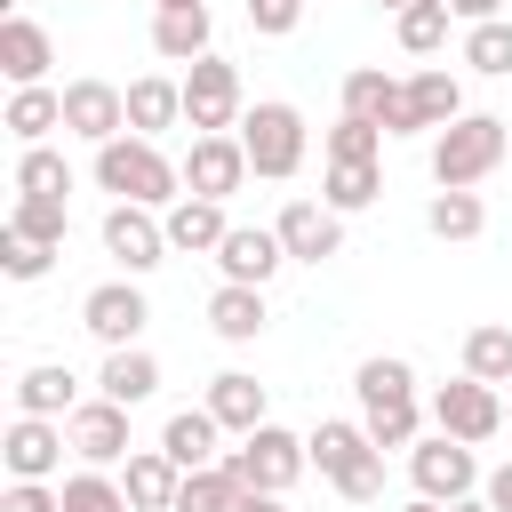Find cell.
Here are the masks:
<instances>
[{
	"instance_id": "obj_12",
	"label": "cell",
	"mask_w": 512,
	"mask_h": 512,
	"mask_svg": "<svg viewBox=\"0 0 512 512\" xmlns=\"http://www.w3.org/2000/svg\"><path fill=\"white\" fill-rule=\"evenodd\" d=\"M64 432H72V456H80V464H96V472L136 456V448H128V408H120V400H104V392H96V400H80V408L64 416Z\"/></svg>"
},
{
	"instance_id": "obj_43",
	"label": "cell",
	"mask_w": 512,
	"mask_h": 512,
	"mask_svg": "<svg viewBox=\"0 0 512 512\" xmlns=\"http://www.w3.org/2000/svg\"><path fill=\"white\" fill-rule=\"evenodd\" d=\"M0 512H64V488H48V480H8Z\"/></svg>"
},
{
	"instance_id": "obj_26",
	"label": "cell",
	"mask_w": 512,
	"mask_h": 512,
	"mask_svg": "<svg viewBox=\"0 0 512 512\" xmlns=\"http://www.w3.org/2000/svg\"><path fill=\"white\" fill-rule=\"evenodd\" d=\"M72 408H80V376L72 368L40 360V368L16 376V416H72Z\"/></svg>"
},
{
	"instance_id": "obj_40",
	"label": "cell",
	"mask_w": 512,
	"mask_h": 512,
	"mask_svg": "<svg viewBox=\"0 0 512 512\" xmlns=\"http://www.w3.org/2000/svg\"><path fill=\"white\" fill-rule=\"evenodd\" d=\"M320 144H328V160H376L384 128H376V120H352V112H344V120H336V128H328Z\"/></svg>"
},
{
	"instance_id": "obj_19",
	"label": "cell",
	"mask_w": 512,
	"mask_h": 512,
	"mask_svg": "<svg viewBox=\"0 0 512 512\" xmlns=\"http://www.w3.org/2000/svg\"><path fill=\"white\" fill-rule=\"evenodd\" d=\"M216 416L208 408H176L168 424H160V456L176 464V472H208V464H224V448H216Z\"/></svg>"
},
{
	"instance_id": "obj_10",
	"label": "cell",
	"mask_w": 512,
	"mask_h": 512,
	"mask_svg": "<svg viewBox=\"0 0 512 512\" xmlns=\"http://www.w3.org/2000/svg\"><path fill=\"white\" fill-rule=\"evenodd\" d=\"M408 480H416V496H432V504H464V496L480 488V456H472L464 440L432 432V440L408 448Z\"/></svg>"
},
{
	"instance_id": "obj_3",
	"label": "cell",
	"mask_w": 512,
	"mask_h": 512,
	"mask_svg": "<svg viewBox=\"0 0 512 512\" xmlns=\"http://www.w3.org/2000/svg\"><path fill=\"white\" fill-rule=\"evenodd\" d=\"M504 152H512V128L496 112H464V120H448L432 136V184L440 192H472L480 176L504 168Z\"/></svg>"
},
{
	"instance_id": "obj_46",
	"label": "cell",
	"mask_w": 512,
	"mask_h": 512,
	"mask_svg": "<svg viewBox=\"0 0 512 512\" xmlns=\"http://www.w3.org/2000/svg\"><path fill=\"white\" fill-rule=\"evenodd\" d=\"M240 512H288L280 496H240Z\"/></svg>"
},
{
	"instance_id": "obj_45",
	"label": "cell",
	"mask_w": 512,
	"mask_h": 512,
	"mask_svg": "<svg viewBox=\"0 0 512 512\" xmlns=\"http://www.w3.org/2000/svg\"><path fill=\"white\" fill-rule=\"evenodd\" d=\"M448 8H456V16H472V24H496V16H504V0H448Z\"/></svg>"
},
{
	"instance_id": "obj_47",
	"label": "cell",
	"mask_w": 512,
	"mask_h": 512,
	"mask_svg": "<svg viewBox=\"0 0 512 512\" xmlns=\"http://www.w3.org/2000/svg\"><path fill=\"white\" fill-rule=\"evenodd\" d=\"M448 512H496V504H488V496H464V504H448Z\"/></svg>"
},
{
	"instance_id": "obj_35",
	"label": "cell",
	"mask_w": 512,
	"mask_h": 512,
	"mask_svg": "<svg viewBox=\"0 0 512 512\" xmlns=\"http://www.w3.org/2000/svg\"><path fill=\"white\" fill-rule=\"evenodd\" d=\"M16 192H24V200H64V192H72V168H64V152L32 144V152L16 160Z\"/></svg>"
},
{
	"instance_id": "obj_41",
	"label": "cell",
	"mask_w": 512,
	"mask_h": 512,
	"mask_svg": "<svg viewBox=\"0 0 512 512\" xmlns=\"http://www.w3.org/2000/svg\"><path fill=\"white\" fill-rule=\"evenodd\" d=\"M56 264V248H40V240H24V232H0V272L8 280H40Z\"/></svg>"
},
{
	"instance_id": "obj_38",
	"label": "cell",
	"mask_w": 512,
	"mask_h": 512,
	"mask_svg": "<svg viewBox=\"0 0 512 512\" xmlns=\"http://www.w3.org/2000/svg\"><path fill=\"white\" fill-rule=\"evenodd\" d=\"M448 16H456L448 0H416V8H400V48H408V56H432V48L448 40Z\"/></svg>"
},
{
	"instance_id": "obj_49",
	"label": "cell",
	"mask_w": 512,
	"mask_h": 512,
	"mask_svg": "<svg viewBox=\"0 0 512 512\" xmlns=\"http://www.w3.org/2000/svg\"><path fill=\"white\" fill-rule=\"evenodd\" d=\"M376 8H392V16H400V8H416V0H376Z\"/></svg>"
},
{
	"instance_id": "obj_14",
	"label": "cell",
	"mask_w": 512,
	"mask_h": 512,
	"mask_svg": "<svg viewBox=\"0 0 512 512\" xmlns=\"http://www.w3.org/2000/svg\"><path fill=\"white\" fill-rule=\"evenodd\" d=\"M248 176H256V168H248L240 136H192V152H184V192H192V200H232Z\"/></svg>"
},
{
	"instance_id": "obj_5",
	"label": "cell",
	"mask_w": 512,
	"mask_h": 512,
	"mask_svg": "<svg viewBox=\"0 0 512 512\" xmlns=\"http://www.w3.org/2000/svg\"><path fill=\"white\" fill-rule=\"evenodd\" d=\"M240 152H248V168H256V176L288 184V176L304 168V112H296L288 96L248 104V120H240Z\"/></svg>"
},
{
	"instance_id": "obj_18",
	"label": "cell",
	"mask_w": 512,
	"mask_h": 512,
	"mask_svg": "<svg viewBox=\"0 0 512 512\" xmlns=\"http://www.w3.org/2000/svg\"><path fill=\"white\" fill-rule=\"evenodd\" d=\"M216 264H224V280L264 288V280L288 264V248H280V232H272V224H232V232H224V248H216Z\"/></svg>"
},
{
	"instance_id": "obj_24",
	"label": "cell",
	"mask_w": 512,
	"mask_h": 512,
	"mask_svg": "<svg viewBox=\"0 0 512 512\" xmlns=\"http://www.w3.org/2000/svg\"><path fill=\"white\" fill-rule=\"evenodd\" d=\"M120 488H128V504H136V512H176V488H184V472H176L160 448H136V456L120 464Z\"/></svg>"
},
{
	"instance_id": "obj_36",
	"label": "cell",
	"mask_w": 512,
	"mask_h": 512,
	"mask_svg": "<svg viewBox=\"0 0 512 512\" xmlns=\"http://www.w3.org/2000/svg\"><path fill=\"white\" fill-rule=\"evenodd\" d=\"M464 64L488 72V80H512V24H504V16H496V24H472V32H464Z\"/></svg>"
},
{
	"instance_id": "obj_25",
	"label": "cell",
	"mask_w": 512,
	"mask_h": 512,
	"mask_svg": "<svg viewBox=\"0 0 512 512\" xmlns=\"http://www.w3.org/2000/svg\"><path fill=\"white\" fill-rule=\"evenodd\" d=\"M96 392H104V400H120V408H136V400H152V392H160V360H152L144 344H128V352H104V368H96Z\"/></svg>"
},
{
	"instance_id": "obj_50",
	"label": "cell",
	"mask_w": 512,
	"mask_h": 512,
	"mask_svg": "<svg viewBox=\"0 0 512 512\" xmlns=\"http://www.w3.org/2000/svg\"><path fill=\"white\" fill-rule=\"evenodd\" d=\"M504 424H512V384H504Z\"/></svg>"
},
{
	"instance_id": "obj_37",
	"label": "cell",
	"mask_w": 512,
	"mask_h": 512,
	"mask_svg": "<svg viewBox=\"0 0 512 512\" xmlns=\"http://www.w3.org/2000/svg\"><path fill=\"white\" fill-rule=\"evenodd\" d=\"M392 96H400V80H384L376 64L344 72V112H352V120H376V128H384V104H392Z\"/></svg>"
},
{
	"instance_id": "obj_28",
	"label": "cell",
	"mask_w": 512,
	"mask_h": 512,
	"mask_svg": "<svg viewBox=\"0 0 512 512\" xmlns=\"http://www.w3.org/2000/svg\"><path fill=\"white\" fill-rule=\"evenodd\" d=\"M208 328H216L224 344H256V336H264V288L224 280V288L208 296Z\"/></svg>"
},
{
	"instance_id": "obj_33",
	"label": "cell",
	"mask_w": 512,
	"mask_h": 512,
	"mask_svg": "<svg viewBox=\"0 0 512 512\" xmlns=\"http://www.w3.org/2000/svg\"><path fill=\"white\" fill-rule=\"evenodd\" d=\"M424 224H432V240H480L488 208H480V192H432Z\"/></svg>"
},
{
	"instance_id": "obj_15",
	"label": "cell",
	"mask_w": 512,
	"mask_h": 512,
	"mask_svg": "<svg viewBox=\"0 0 512 512\" xmlns=\"http://www.w3.org/2000/svg\"><path fill=\"white\" fill-rule=\"evenodd\" d=\"M272 232H280V248H288L296 264H328V256L344 248V216H336L328 200H288Z\"/></svg>"
},
{
	"instance_id": "obj_1",
	"label": "cell",
	"mask_w": 512,
	"mask_h": 512,
	"mask_svg": "<svg viewBox=\"0 0 512 512\" xmlns=\"http://www.w3.org/2000/svg\"><path fill=\"white\" fill-rule=\"evenodd\" d=\"M96 184L112 192V200H128V208H176L184 192V168H168V152L152 144V136H112V144H96Z\"/></svg>"
},
{
	"instance_id": "obj_44",
	"label": "cell",
	"mask_w": 512,
	"mask_h": 512,
	"mask_svg": "<svg viewBox=\"0 0 512 512\" xmlns=\"http://www.w3.org/2000/svg\"><path fill=\"white\" fill-rule=\"evenodd\" d=\"M480 496H488V504H496V512H512V464H496V472H488V480H480Z\"/></svg>"
},
{
	"instance_id": "obj_2",
	"label": "cell",
	"mask_w": 512,
	"mask_h": 512,
	"mask_svg": "<svg viewBox=\"0 0 512 512\" xmlns=\"http://www.w3.org/2000/svg\"><path fill=\"white\" fill-rule=\"evenodd\" d=\"M352 392H360V424L376 448H416V368L408 360H392V352L360 360Z\"/></svg>"
},
{
	"instance_id": "obj_8",
	"label": "cell",
	"mask_w": 512,
	"mask_h": 512,
	"mask_svg": "<svg viewBox=\"0 0 512 512\" xmlns=\"http://www.w3.org/2000/svg\"><path fill=\"white\" fill-rule=\"evenodd\" d=\"M448 120H464V88H456V72H416V80H400V96L384 104V136H416V128H448Z\"/></svg>"
},
{
	"instance_id": "obj_22",
	"label": "cell",
	"mask_w": 512,
	"mask_h": 512,
	"mask_svg": "<svg viewBox=\"0 0 512 512\" xmlns=\"http://www.w3.org/2000/svg\"><path fill=\"white\" fill-rule=\"evenodd\" d=\"M208 0H192V8H152V48L168 56V64H200L208 56Z\"/></svg>"
},
{
	"instance_id": "obj_39",
	"label": "cell",
	"mask_w": 512,
	"mask_h": 512,
	"mask_svg": "<svg viewBox=\"0 0 512 512\" xmlns=\"http://www.w3.org/2000/svg\"><path fill=\"white\" fill-rule=\"evenodd\" d=\"M8 232L40 240V248H64V200H24V192H16V208H8Z\"/></svg>"
},
{
	"instance_id": "obj_11",
	"label": "cell",
	"mask_w": 512,
	"mask_h": 512,
	"mask_svg": "<svg viewBox=\"0 0 512 512\" xmlns=\"http://www.w3.org/2000/svg\"><path fill=\"white\" fill-rule=\"evenodd\" d=\"M144 320H152V304H144L136 280H104V288L80 296V328H88L104 352H128V344L144 336Z\"/></svg>"
},
{
	"instance_id": "obj_31",
	"label": "cell",
	"mask_w": 512,
	"mask_h": 512,
	"mask_svg": "<svg viewBox=\"0 0 512 512\" xmlns=\"http://www.w3.org/2000/svg\"><path fill=\"white\" fill-rule=\"evenodd\" d=\"M376 192H384V168H376V160H328V184H320V200H328L336 216L368 208Z\"/></svg>"
},
{
	"instance_id": "obj_32",
	"label": "cell",
	"mask_w": 512,
	"mask_h": 512,
	"mask_svg": "<svg viewBox=\"0 0 512 512\" xmlns=\"http://www.w3.org/2000/svg\"><path fill=\"white\" fill-rule=\"evenodd\" d=\"M56 488H64V512H136V504H128V488H120L112 472H96V464L64 472Z\"/></svg>"
},
{
	"instance_id": "obj_9",
	"label": "cell",
	"mask_w": 512,
	"mask_h": 512,
	"mask_svg": "<svg viewBox=\"0 0 512 512\" xmlns=\"http://www.w3.org/2000/svg\"><path fill=\"white\" fill-rule=\"evenodd\" d=\"M432 424H440L448 440L480 448V440H496V432H504V392H496V384H480V376H456V384H440V392H432Z\"/></svg>"
},
{
	"instance_id": "obj_30",
	"label": "cell",
	"mask_w": 512,
	"mask_h": 512,
	"mask_svg": "<svg viewBox=\"0 0 512 512\" xmlns=\"http://www.w3.org/2000/svg\"><path fill=\"white\" fill-rule=\"evenodd\" d=\"M464 376H480V384H512V328L504 320H480L472 336H464Z\"/></svg>"
},
{
	"instance_id": "obj_27",
	"label": "cell",
	"mask_w": 512,
	"mask_h": 512,
	"mask_svg": "<svg viewBox=\"0 0 512 512\" xmlns=\"http://www.w3.org/2000/svg\"><path fill=\"white\" fill-rule=\"evenodd\" d=\"M184 120V80H128V136H160Z\"/></svg>"
},
{
	"instance_id": "obj_13",
	"label": "cell",
	"mask_w": 512,
	"mask_h": 512,
	"mask_svg": "<svg viewBox=\"0 0 512 512\" xmlns=\"http://www.w3.org/2000/svg\"><path fill=\"white\" fill-rule=\"evenodd\" d=\"M64 136H80V144L128 136V88H112V80H72V88H64Z\"/></svg>"
},
{
	"instance_id": "obj_7",
	"label": "cell",
	"mask_w": 512,
	"mask_h": 512,
	"mask_svg": "<svg viewBox=\"0 0 512 512\" xmlns=\"http://www.w3.org/2000/svg\"><path fill=\"white\" fill-rule=\"evenodd\" d=\"M184 120H192V136H232L248 112H240V72L224 64V56H200L192 72H184Z\"/></svg>"
},
{
	"instance_id": "obj_29",
	"label": "cell",
	"mask_w": 512,
	"mask_h": 512,
	"mask_svg": "<svg viewBox=\"0 0 512 512\" xmlns=\"http://www.w3.org/2000/svg\"><path fill=\"white\" fill-rule=\"evenodd\" d=\"M48 128H64V88H16L8 96V136L32 152V144H48Z\"/></svg>"
},
{
	"instance_id": "obj_6",
	"label": "cell",
	"mask_w": 512,
	"mask_h": 512,
	"mask_svg": "<svg viewBox=\"0 0 512 512\" xmlns=\"http://www.w3.org/2000/svg\"><path fill=\"white\" fill-rule=\"evenodd\" d=\"M304 464H312V448H304L296 432H280V424H256L240 448H224V472H232L248 496H288Z\"/></svg>"
},
{
	"instance_id": "obj_48",
	"label": "cell",
	"mask_w": 512,
	"mask_h": 512,
	"mask_svg": "<svg viewBox=\"0 0 512 512\" xmlns=\"http://www.w3.org/2000/svg\"><path fill=\"white\" fill-rule=\"evenodd\" d=\"M400 512H448V504H432V496H408V504H400Z\"/></svg>"
},
{
	"instance_id": "obj_4",
	"label": "cell",
	"mask_w": 512,
	"mask_h": 512,
	"mask_svg": "<svg viewBox=\"0 0 512 512\" xmlns=\"http://www.w3.org/2000/svg\"><path fill=\"white\" fill-rule=\"evenodd\" d=\"M304 448H312V464H320V480H328L336 496H352V504H376V496H384V448L368 440V424L328 416Z\"/></svg>"
},
{
	"instance_id": "obj_23",
	"label": "cell",
	"mask_w": 512,
	"mask_h": 512,
	"mask_svg": "<svg viewBox=\"0 0 512 512\" xmlns=\"http://www.w3.org/2000/svg\"><path fill=\"white\" fill-rule=\"evenodd\" d=\"M160 224H168V248H184V256H216L224 232H232V224H224V200H192V192H184Z\"/></svg>"
},
{
	"instance_id": "obj_21",
	"label": "cell",
	"mask_w": 512,
	"mask_h": 512,
	"mask_svg": "<svg viewBox=\"0 0 512 512\" xmlns=\"http://www.w3.org/2000/svg\"><path fill=\"white\" fill-rule=\"evenodd\" d=\"M200 408H208L224 432H240V440H248V432L264 424V384H256L248 368H224V376H208V400H200Z\"/></svg>"
},
{
	"instance_id": "obj_34",
	"label": "cell",
	"mask_w": 512,
	"mask_h": 512,
	"mask_svg": "<svg viewBox=\"0 0 512 512\" xmlns=\"http://www.w3.org/2000/svg\"><path fill=\"white\" fill-rule=\"evenodd\" d=\"M240 480L224 472V464H208V472H184V488H176V512H240Z\"/></svg>"
},
{
	"instance_id": "obj_16",
	"label": "cell",
	"mask_w": 512,
	"mask_h": 512,
	"mask_svg": "<svg viewBox=\"0 0 512 512\" xmlns=\"http://www.w3.org/2000/svg\"><path fill=\"white\" fill-rule=\"evenodd\" d=\"M104 256H120L128 272H152V264L168 256V224H160L152 208L112 200V208H104Z\"/></svg>"
},
{
	"instance_id": "obj_20",
	"label": "cell",
	"mask_w": 512,
	"mask_h": 512,
	"mask_svg": "<svg viewBox=\"0 0 512 512\" xmlns=\"http://www.w3.org/2000/svg\"><path fill=\"white\" fill-rule=\"evenodd\" d=\"M48 64H56L48 32H40L32 16H8V24H0V72H8L16 88H48Z\"/></svg>"
},
{
	"instance_id": "obj_42",
	"label": "cell",
	"mask_w": 512,
	"mask_h": 512,
	"mask_svg": "<svg viewBox=\"0 0 512 512\" xmlns=\"http://www.w3.org/2000/svg\"><path fill=\"white\" fill-rule=\"evenodd\" d=\"M296 16H304V0H248V24H256L264 40H288Z\"/></svg>"
},
{
	"instance_id": "obj_51",
	"label": "cell",
	"mask_w": 512,
	"mask_h": 512,
	"mask_svg": "<svg viewBox=\"0 0 512 512\" xmlns=\"http://www.w3.org/2000/svg\"><path fill=\"white\" fill-rule=\"evenodd\" d=\"M160 8H192V0H160Z\"/></svg>"
},
{
	"instance_id": "obj_17",
	"label": "cell",
	"mask_w": 512,
	"mask_h": 512,
	"mask_svg": "<svg viewBox=\"0 0 512 512\" xmlns=\"http://www.w3.org/2000/svg\"><path fill=\"white\" fill-rule=\"evenodd\" d=\"M64 448H72V432H64L56 416H16V424H8V440H0L8 480H48V472L64 464Z\"/></svg>"
}]
</instances>
